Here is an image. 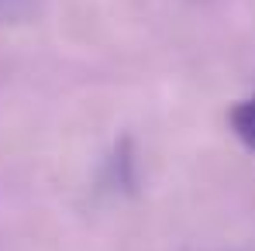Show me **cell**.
Listing matches in <instances>:
<instances>
[{
	"instance_id": "obj_1",
	"label": "cell",
	"mask_w": 255,
	"mask_h": 251,
	"mask_svg": "<svg viewBox=\"0 0 255 251\" xmlns=\"http://www.w3.org/2000/svg\"><path fill=\"white\" fill-rule=\"evenodd\" d=\"M228 121H231V131H235V138L255 152V96L252 100H238L231 110H228Z\"/></svg>"
}]
</instances>
